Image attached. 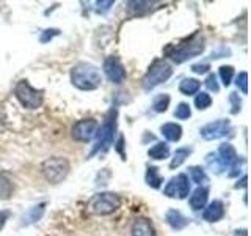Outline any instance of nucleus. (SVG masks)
Masks as SVG:
<instances>
[{
  "mask_svg": "<svg viewBox=\"0 0 251 236\" xmlns=\"http://www.w3.org/2000/svg\"><path fill=\"white\" fill-rule=\"evenodd\" d=\"M118 131V109L113 106L104 117V121L99 126L96 134V144L93 147V151L90 153V157H93L98 153H105L115 144Z\"/></svg>",
  "mask_w": 251,
  "mask_h": 236,
  "instance_id": "1",
  "label": "nucleus"
},
{
  "mask_svg": "<svg viewBox=\"0 0 251 236\" xmlns=\"http://www.w3.org/2000/svg\"><path fill=\"white\" fill-rule=\"evenodd\" d=\"M71 82L78 90L83 91H93L98 90L102 84V76L98 66H94L93 63L80 61L71 69Z\"/></svg>",
  "mask_w": 251,
  "mask_h": 236,
  "instance_id": "2",
  "label": "nucleus"
},
{
  "mask_svg": "<svg viewBox=\"0 0 251 236\" xmlns=\"http://www.w3.org/2000/svg\"><path fill=\"white\" fill-rule=\"evenodd\" d=\"M206 49V39L201 33H195L188 39H185L184 43L177 44L176 47L167 51L168 57L176 63V65H180L187 60H190L193 57H198Z\"/></svg>",
  "mask_w": 251,
  "mask_h": 236,
  "instance_id": "3",
  "label": "nucleus"
},
{
  "mask_svg": "<svg viewBox=\"0 0 251 236\" xmlns=\"http://www.w3.org/2000/svg\"><path fill=\"white\" fill-rule=\"evenodd\" d=\"M121 206L120 195L115 192L94 194L86 203V211L94 216H108Z\"/></svg>",
  "mask_w": 251,
  "mask_h": 236,
  "instance_id": "4",
  "label": "nucleus"
},
{
  "mask_svg": "<svg viewBox=\"0 0 251 236\" xmlns=\"http://www.w3.org/2000/svg\"><path fill=\"white\" fill-rule=\"evenodd\" d=\"M171 76H173V68L170 63H167L165 60H155L146 71L143 79H141V87L146 91H151L160 84L167 82Z\"/></svg>",
  "mask_w": 251,
  "mask_h": 236,
  "instance_id": "5",
  "label": "nucleus"
},
{
  "mask_svg": "<svg viewBox=\"0 0 251 236\" xmlns=\"http://www.w3.org/2000/svg\"><path fill=\"white\" fill-rule=\"evenodd\" d=\"M14 96L25 109L35 110L43 106L44 91L31 87L28 81H19L14 85Z\"/></svg>",
  "mask_w": 251,
  "mask_h": 236,
  "instance_id": "6",
  "label": "nucleus"
},
{
  "mask_svg": "<svg viewBox=\"0 0 251 236\" xmlns=\"http://www.w3.org/2000/svg\"><path fill=\"white\" fill-rule=\"evenodd\" d=\"M69 170H71L69 161L65 159V157H60V156L49 157V159H46L41 164L43 177L49 181L50 184L61 183V181L69 175Z\"/></svg>",
  "mask_w": 251,
  "mask_h": 236,
  "instance_id": "7",
  "label": "nucleus"
},
{
  "mask_svg": "<svg viewBox=\"0 0 251 236\" xmlns=\"http://www.w3.org/2000/svg\"><path fill=\"white\" fill-rule=\"evenodd\" d=\"M188 194H190V179L185 173H179V175L173 177L163 189V195L170 197V199L184 200L188 197Z\"/></svg>",
  "mask_w": 251,
  "mask_h": 236,
  "instance_id": "8",
  "label": "nucleus"
},
{
  "mask_svg": "<svg viewBox=\"0 0 251 236\" xmlns=\"http://www.w3.org/2000/svg\"><path fill=\"white\" fill-rule=\"evenodd\" d=\"M99 129V123L94 118H83V120L77 121L73 129H71V136L75 142H83V144H88L94 137H96Z\"/></svg>",
  "mask_w": 251,
  "mask_h": 236,
  "instance_id": "9",
  "label": "nucleus"
},
{
  "mask_svg": "<svg viewBox=\"0 0 251 236\" xmlns=\"http://www.w3.org/2000/svg\"><path fill=\"white\" fill-rule=\"evenodd\" d=\"M231 132V121L229 120H215L204 124L200 129V134L204 140H217L226 137Z\"/></svg>",
  "mask_w": 251,
  "mask_h": 236,
  "instance_id": "10",
  "label": "nucleus"
},
{
  "mask_svg": "<svg viewBox=\"0 0 251 236\" xmlns=\"http://www.w3.org/2000/svg\"><path fill=\"white\" fill-rule=\"evenodd\" d=\"M104 73L107 76V79L112 84H116L120 85L126 81V69L123 66L121 60L115 57V55H112V57H107L104 60Z\"/></svg>",
  "mask_w": 251,
  "mask_h": 236,
  "instance_id": "11",
  "label": "nucleus"
},
{
  "mask_svg": "<svg viewBox=\"0 0 251 236\" xmlns=\"http://www.w3.org/2000/svg\"><path fill=\"white\" fill-rule=\"evenodd\" d=\"M225 217V205L222 200H214L207 205V208L202 211V219L206 222H218Z\"/></svg>",
  "mask_w": 251,
  "mask_h": 236,
  "instance_id": "12",
  "label": "nucleus"
},
{
  "mask_svg": "<svg viewBox=\"0 0 251 236\" xmlns=\"http://www.w3.org/2000/svg\"><path fill=\"white\" fill-rule=\"evenodd\" d=\"M132 236H157L152 222L146 217H137L130 227Z\"/></svg>",
  "mask_w": 251,
  "mask_h": 236,
  "instance_id": "13",
  "label": "nucleus"
},
{
  "mask_svg": "<svg viewBox=\"0 0 251 236\" xmlns=\"http://www.w3.org/2000/svg\"><path fill=\"white\" fill-rule=\"evenodd\" d=\"M44 212H46V202L38 203V205H35V206L28 208L22 214V219H21L22 222H21V225L22 227H28V225L36 224L38 220H41V217L44 216Z\"/></svg>",
  "mask_w": 251,
  "mask_h": 236,
  "instance_id": "14",
  "label": "nucleus"
},
{
  "mask_svg": "<svg viewBox=\"0 0 251 236\" xmlns=\"http://www.w3.org/2000/svg\"><path fill=\"white\" fill-rule=\"evenodd\" d=\"M217 156H218L220 162L223 164L225 169L231 167V165L239 159L237 151H235V148L231 144H222V145H220V148L217 149Z\"/></svg>",
  "mask_w": 251,
  "mask_h": 236,
  "instance_id": "15",
  "label": "nucleus"
},
{
  "mask_svg": "<svg viewBox=\"0 0 251 236\" xmlns=\"http://www.w3.org/2000/svg\"><path fill=\"white\" fill-rule=\"evenodd\" d=\"M165 222H167L173 230H182V228H185L190 224V220L177 209H168L167 214H165Z\"/></svg>",
  "mask_w": 251,
  "mask_h": 236,
  "instance_id": "16",
  "label": "nucleus"
},
{
  "mask_svg": "<svg viewBox=\"0 0 251 236\" xmlns=\"http://www.w3.org/2000/svg\"><path fill=\"white\" fill-rule=\"evenodd\" d=\"M209 199V189L204 186H198L190 195V206L193 211H200L201 208H206V203Z\"/></svg>",
  "mask_w": 251,
  "mask_h": 236,
  "instance_id": "17",
  "label": "nucleus"
},
{
  "mask_svg": "<svg viewBox=\"0 0 251 236\" xmlns=\"http://www.w3.org/2000/svg\"><path fill=\"white\" fill-rule=\"evenodd\" d=\"M162 136L167 139L168 142H179L182 137V128L177 123H165L160 126Z\"/></svg>",
  "mask_w": 251,
  "mask_h": 236,
  "instance_id": "18",
  "label": "nucleus"
},
{
  "mask_svg": "<svg viewBox=\"0 0 251 236\" xmlns=\"http://www.w3.org/2000/svg\"><path fill=\"white\" fill-rule=\"evenodd\" d=\"M148 156L154 161H163L170 157V147L165 142H157L154 147L148 149Z\"/></svg>",
  "mask_w": 251,
  "mask_h": 236,
  "instance_id": "19",
  "label": "nucleus"
},
{
  "mask_svg": "<svg viewBox=\"0 0 251 236\" xmlns=\"http://www.w3.org/2000/svg\"><path fill=\"white\" fill-rule=\"evenodd\" d=\"M200 88H201V82L198 81V79H193V77H187L179 84V91L182 94H185V96L196 94L200 91Z\"/></svg>",
  "mask_w": 251,
  "mask_h": 236,
  "instance_id": "20",
  "label": "nucleus"
},
{
  "mask_svg": "<svg viewBox=\"0 0 251 236\" xmlns=\"http://www.w3.org/2000/svg\"><path fill=\"white\" fill-rule=\"evenodd\" d=\"M155 2H127V13L129 16H145L152 10Z\"/></svg>",
  "mask_w": 251,
  "mask_h": 236,
  "instance_id": "21",
  "label": "nucleus"
},
{
  "mask_svg": "<svg viewBox=\"0 0 251 236\" xmlns=\"http://www.w3.org/2000/svg\"><path fill=\"white\" fill-rule=\"evenodd\" d=\"M145 179H146L148 186L152 189H159L163 183V177L159 173V169L157 167H148Z\"/></svg>",
  "mask_w": 251,
  "mask_h": 236,
  "instance_id": "22",
  "label": "nucleus"
},
{
  "mask_svg": "<svg viewBox=\"0 0 251 236\" xmlns=\"http://www.w3.org/2000/svg\"><path fill=\"white\" fill-rule=\"evenodd\" d=\"M192 153V149L190 148H177L175 154H173V159L170 162V169H177L180 167L185 161H187V157L190 156Z\"/></svg>",
  "mask_w": 251,
  "mask_h": 236,
  "instance_id": "23",
  "label": "nucleus"
},
{
  "mask_svg": "<svg viewBox=\"0 0 251 236\" xmlns=\"http://www.w3.org/2000/svg\"><path fill=\"white\" fill-rule=\"evenodd\" d=\"M188 173H190V178L193 183H196L198 186H202L204 183H207V175H206V170H204L201 165H192L188 169Z\"/></svg>",
  "mask_w": 251,
  "mask_h": 236,
  "instance_id": "24",
  "label": "nucleus"
},
{
  "mask_svg": "<svg viewBox=\"0 0 251 236\" xmlns=\"http://www.w3.org/2000/svg\"><path fill=\"white\" fill-rule=\"evenodd\" d=\"M170 101H171L170 94H167V93L159 94V96H157V98L154 99V102H152V109H154V112H157V114H163V112H167V109H168V106H170Z\"/></svg>",
  "mask_w": 251,
  "mask_h": 236,
  "instance_id": "25",
  "label": "nucleus"
},
{
  "mask_svg": "<svg viewBox=\"0 0 251 236\" xmlns=\"http://www.w3.org/2000/svg\"><path fill=\"white\" fill-rule=\"evenodd\" d=\"M206 164H207V167H209L212 172L217 173V175H220V173H222L223 170H226V169L223 167V164L220 162L217 153H210V154H207V157H206Z\"/></svg>",
  "mask_w": 251,
  "mask_h": 236,
  "instance_id": "26",
  "label": "nucleus"
},
{
  "mask_svg": "<svg viewBox=\"0 0 251 236\" xmlns=\"http://www.w3.org/2000/svg\"><path fill=\"white\" fill-rule=\"evenodd\" d=\"M195 106L198 110H206L212 106V96L209 93L206 91H201L196 94V98H195Z\"/></svg>",
  "mask_w": 251,
  "mask_h": 236,
  "instance_id": "27",
  "label": "nucleus"
},
{
  "mask_svg": "<svg viewBox=\"0 0 251 236\" xmlns=\"http://www.w3.org/2000/svg\"><path fill=\"white\" fill-rule=\"evenodd\" d=\"M192 115V109L190 106L187 104V102H179L176 110H175V117L177 120H187V118H190Z\"/></svg>",
  "mask_w": 251,
  "mask_h": 236,
  "instance_id": "28",
  "label": "nucleus"
},
{
  "mask_svg": "<svg viewBox=\"0 0 251 236\" xmlns=\"http://www.w3.org/2000/svg\"><path fill=\"white\" fill-rule=\"evenodd\" d=\"M11 191H13V183L5 175H0V197L2 199H8Z\"/></svg>",
  "mask_w": 251,
  "mask_h": 236,
  "instance_id": "29",
  "label": "nucleus"
},
{
  "mask_svg": "<svg viewBox=\"0 0 251 236\" xmlns=\"http://www.w3.org/2000/svg\"><path fill=\"white\" fill-rule=\"evenodd\" d=\"M220 77H222V82L225 87H227L232 82V77H234V68L229 65H223L220 68Z\"/></svg>",
  "mask_w": 251,
  "mask_h": 236,
  "instance_id": "30",
  "label": "nucleus"
},
{
  "mask_svg": "<svg viewBox=\"0 0 251 236\" xmlns=\"http://www.w3.org/2000/svg\"><path fill=\"white\" fill-rule=\"evenodd\" d=\"M235 85H237V88L243 94L248 93V73H247V71H242V73H239L237 79H235Z\"/></svg>",
  "mask_w": 251,
  "mask_h": 236,
  "instance_id": "31",
  "label": "nucleus"
},
{
  "mask_svg": "<svg viewBox=\"0 0 251 236\" xmlns=\"http://www.w3.org/2000/svg\"><path fill=\"white\" fill-rule=\"evenodd\" d=\"M94 10H96L98 14H107L110 11V8L115 5L113 0H100V2H96L94 3Z\"/></svg>",
  "mask_w": 251,
  "mask_h": 236,
  "instance_id": "32",
  "label": "nucleus"
},
{
  "mask_svg": "<svg viewBox=\"0 0 251 236\" xmlns=\"http://www.w3.org/2000/svg\"><path fill=\"white\" fill-rule=\"evenodd\" d=\"M229 101H231V106H232V109H231V114H239L240 112V109H242V99H240V96L235 91H232V93H229Z\"/></svg>",
  "mask_w": 251,
  "mask_h": 236,
  "instance_id": "33",
  "label": "nucleus"
},
{
  "mask_svg": "<svg viewBox=\"0 0 251 236\" xmlns=\"http://www.w3.org/2000/svg\"><path fill=\"white\" fill-rule=\"evenodd\" d=\"M58 35H60L58 29H46L41 33V36H39V41H41V43H49L52 38L58 36Z\"/></svg>",
  "mask_w": 251,
  "mask_h": 236,
  "instance_id": "34",
  "label": "nucleus"
},
{
  "mask_svg": "<svg viewBox=\"0 0 251 236\" xmlns=\"http://www.w3.org/2000/svg\"><path fill=\"white\" fill-rule=\"evenodd\" d=\"M204 85L207 87L209 91H214V93H218L220 91V85L217 82V76L215 74H209L207 79H206V82H204Z\"/></svg>",
  "mask_w": 251,
  "mask_h": 236,
  "instance_id": "35",
  "label": "nucleus"
},
{
  "mask_svg": "<svg viewBox=\"0 0 251 236\" xmlns=\"http://www.w3.org/2000/svg\"><path fill=\"white\" fill-rule=\"evenodd\" d=\"M209 69H210L209 63H196V65L192 66V71L196 74H206Z\"/></svg>",
  "mask_w": 251,
  "mask_h": 236,
  "instance_id": "36",
  "label": "nucleus"
},
{
  "mask_svg": "<svg viewBox=\"0 0 251 236\" xmlns=\"http://www.w3.org/2000/svg\"><path fill=\"white\" fill-rule=\"evenodd\" d=\"M231 51L227 49L226 46H220L217 51L212 52V59H222V57H226V55H229Z\"/></svg>",
  "mask_w": 251,
  "mask_h": 236,
  "instance_id": "37",
  "label": "nucleus"
},
{
  "mask_svg": "<svg viewBox=\"0 0 251 236\" xmlns=\"http://www.w3.org/2000/svg\"><path fill=\"white\" fill-rule=\"evenodd\" d=\"M10 216H11V212L8 211V209H2L0 211V230L5 227V224H6V220L10 219Z\"/></svg>",
  "mask_w": 251,
  "mask_h": 236,
  "instance_id": "38",
  "label": "nucleus"
},
{
  "mask_svg": "<svg viewBox=\"0 0 251 236\" xmlns=\"http://www.w3.org/2000/svg\"><path fill=\"white\" fill-rule=\"evenodd\" d=\"M247 186V175H243V178L240 179V184H235V187H245Z\"/></svg>",
  "mask_w": 251,
  "mask_h": 236,
  "instance_id": "39",
  "label": "nucleus"
}]
</instances>
